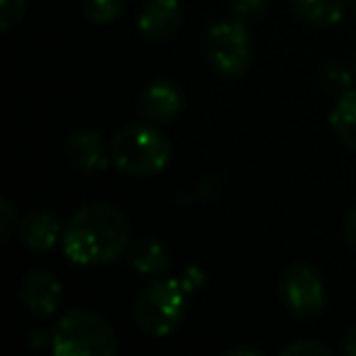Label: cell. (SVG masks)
I'll return each mask as SVG.
<instances>
[{
  "mask_svg": "<svg viewBox=\"0 0 356 356\" xmlns=\"http://www.w3.org/2000/svg\"><path fill=\"white\" fill-rule=\"evenodd\" d=\"M171 142L149 124H127L110 142L113 163L127 176H154L171 161Z\"/></svg>",
  "mask_w": 356,
  "mask_h": 356,
  "instance_id": "2",
  "label": "cell"
},
{
  "mask_svg": "<svg viewBox=\"0 0 356 356\" xmlns=\"http://www.w3.org/2000/svg\"><path fill=\"white\" fill-rule=\"evenodd\" d=\"M291 6L300 20L315 27H332L346 15V0H291Z\"/></svg>",
  "mask_w": 356,
  "mask_h": 356,
  "instance_id": "12",
  "label": "cell"
},
{
  "mask_svg": "<svg viewBox=\"0 0 356 356\" xmlns=\"http://www.w3.org/2000/svg\"><path fill=\"white\" fill-rule=\"evenodd\" d=\"M17 232H20V242L32 252H49L56 247L64 229L51 213H32L22 220Z\"/></svg>",
  "mask_w": 356,
  "mask_h": 356,
  "instance_id": "11",
  "label": "cell"
},
{
  "mask_svg": "<svg viewBox=\"0 0 356 356\" xmlns=\"http://www.w3.org/2000/svg\"><path fill=\"white\" fill-rule=\"evenodd\" d=\"M281 356H330V349L317 341H307V339H300V341H293L288 344L286 349L281 351Z\"/></svg>",
  "mask_w": 356,
  "mask_h": 356,
  "instance_id": "18",
  "label": "cell"
},
{
  "mask_svg": "<svg viewBox=\"0 0 356 356\" xmlns=\"http://www.w3.org/2000/svg\"><path fill=\"white\" fill-rule=\"evenodd\" d=\"M268 8V0H232V10L239 20H254Z\"/></svg>",
  "mask_w": 356,
  "mask_h": 356,
  "instance_id": "19",
  "label": "cell"
},
{
  "mask_svg": "<svg viewBox=\"0 0 356 356\" xmlns=\"http://www.w3.org/2000/svg\"><path fill=\"white\" fill-rule=\"evenodd\" d=\"M330 124L346 147L356 149V90H346L330 113Z\"/></svg>",
  "mask_w": 356,
  "mask_h": 356,
  "instance_id": "14",
  "label": "cell"
},
{
  "mask_svg": "<svg viewBox=\"0 0 356 356\" xmlns=\"http://www.w3.org/2000/svg\"><path fill=\"white\" fill-rule=\"evenodd\" d=\"M127 242V220L118 208L105 203H90L76 210L61 234L66 259L79 266H100L115 261L124 252Z\"/></svg>",
  "mask_w": 356,
  "mask_h": 356,
  "instance_id": "1",
  "label": "cell"
},
{
  "mask_svg": "<svg viewBox=\"0 0 356 356\" xmlns=\"http://www.w3.org/2000/svg\"><path fill=\"white\" fill-rule=\"evenodd\" d=\"M203 49L210 66L227 79H237L252 64L254 44L242 20H222L208 27Z\"/></svg>",
  "mask_w": 356,
  "mask_h": 356,
  "instance_id": "5",
  "label": "cell"
},
{
  "mask_svg": "<svg viewBox=\"0 0 356 356\" xmlns=\"http://www.w3.org/2000/svg\"><path fill=\"white\" fill-rule=\"evenodd\" d=\"M188 296L181 278H154L134 302V322L152 337H166L186 317Z\"/></svg>",
  "mask_w": 356,
  "mask_h": 356,
  "instance_id": "3",
  "label": "cell"
},
{
  "mask_svg": "<svg viewBox=\"0 0 356 356\" xmlns=\"http://www.w3.org/2000/svg\"><path fill=\"white\" fill-rule=\"evenodd\" d=\"M66 154L71 163L81 171H103L108 163H113V156L105 149V142L98 132H74L66 139Z\"/></svg>",
  "mask_w": 356,
  "mask_h": 356,
  "instance_id": "10",
  "label": "cell"
},
{
  "mask_svg": "<svg viewBox=\"0 0 356 356\" xmlns=\"http://www.w3.org/2000/svg\"><path fill=\"white\" fill-rule=\"evenodd\" d=\"M181 3L178 0H149L147 6L139 10L137 25L147 40L161 42L168 40L171 35H176V30L181 27Z\"/></svg>",
  "mask_w": 356,
  "mask_h": 356,
  "instance_id": "8",
  "label": "cell"
},
{
  "mask_svg": "<svg viewBox=\"0 0 356 356\" xmlns=\"http://www.w3.org/2000/svg\"><path fill=\"white\" fill-rule=\"evenodd\" d=\"M351 69H354V76H356V56H354V64H351Z\"/></svg>",
  "mask_w": 356,
  "mask_h": 356,
  "instance_id": "25",
  "label": "cell"
},
{
  "mask_svg": "<svg viewBox=\"0 0 356 356\" xmlns=\"http://www.w3.org/2000/svg\"><path fill=\"white\" fill-rule=\"evenodd\" d=\"M281 298L298 320H315L325 310V286L307 264H293L281 278Z\"/></svg>",
  "mask_w": 356,
  "mask_h": 356,
  "instance_id": "6",
  "label": "cell"
},
{
  "mask_svg": "<svg viewBox=\"0 0 356 356\" xmlns=\"http://www.w3.org/2000/svg\"><path fill=\"white\" fill-rule=\"evenodd\" d=\"M181 281H184V286H186V291H188V293L198 291V288H203V283H205L203 268H200V266H188L184 271V276H181Z\"/></svg>",
  "mask_w": 356,
  "mask_h": 356,
  "instance_id": "21",
  "label": "cell"
},
{
  "mask_svg": "<svg viewBox=\"0 0 356 356\" xmlns=\"http://www.w3.org/2000/svg\"><path fill=\"white\" fill-rule=\"evenodd\" d=\"M344 229H346V239H349V242L356 247V208L351 210L349 215H346V225H344Z\"/></svg>",
  "mask_w": 356,
  "mask_h": 356,
  "instance_id": "22",
  "label": "cell"
},
{
  "mask_svg": "<svg viewBox=\"0 0 356 356\" xmlns=\"http://www.w3.org/2000/svg\"><path fill=\"white\" fill-rule=\"evenodd\" d=\"M115 346L110 322L90 310L66 312L51 334V349L59 356H113Z\"/></svg>",
  "mask_w": 356,
  "mask_h": 356,
  "instance_id": "4",
  "label": "cell"
},
{
  "mask_svg": "<svg viewBox=\"0 0 356 356\" xmlns=\"http://www.w3.org/2000/svg\"><path fill=\"white\" fill-rule=\"evenodd\" d=\"M320 81L330 93H346L351 88V71L341 64H327L320 74Z\"/></svg>",
  "mask_w": 356,
  "mask_h": 356,
  "instance_id": "16",
  "label": "cell"
},
{
  "mask_svg": "<svg viewBox=\"0 0 356 356\" xmlns=\"http://www.w3.org/2000/svg\"><path fill=\"white\" fill-rule=\"evenodd\" d=\"M142 115L154 124L171 122L181 108H184V95L171 81H154L147 90L142 93Z\"/></svg>",
  "mask_w": 356,
  "mask_h": 356,
  "instance_id": "9",
  "label": "cell"
},
{
  "mask_svg": "<svg viewBox=\"0 0 356 356\" xmlns=\"http://www.w3.org/2000/svg\"><path fill=\"white\" fill-rule=\"evenodd\" d=\"M341 346H344V354L356 356V327H354V330L346 332V337H344V341H341Z\"/></svg>",
  "mask_w": 356,
  "mask_h": 356,
  "instance_id": "23",
  "label": "cell"
},
{
  "mask_svg": "<svg viewBox=\"0 0 356 356\" xmlns=\"http://www.w3.org/2000/svg\"><path fill=\"white\" fill-rule=\"evenodd\" d=\"M20 227V222H17V215H15V208H13V203L8 198L0 200V237L3 239H10L13 229Z\"/></svg>",
  "mask_w": 356,
  "mask_h": 356,
  "instance_id": "20",
  "label": "cell"
},
{
  "mask_svg": "<svg viewBox=\"0 0 356 356\" xmlns=\"http://www.w3.org/2000/svg\"><path fill=\"white\" fill-rule=\"evenodd\" d=\"M20 296L22 302L30 307V312L40 317H51L64 300V288L54 273L37 268V271L27 273V278L22 281Z\"/></svg>",
  "mask_w": 356,
  "mask_h": 356,
  "instance_id": "7",
  "label": "cell"
},
{
  "mask_svg": "<svg viewBox=\"0 0 356 356\" xmlns=\"http://www.w3.org/2000/svg\"><path fill=\"white\" fill-rule=\"evenodd\" d=\"M225 356H259V351L257 349H229V351H225Z\"/></svg>",
  "mask_w": 356,
  "mask_h": 356,
  "instance_id": "24",
  "label": "cell"
},
{
  "mask_svg": "<svg viewBox=\"0 0 356 356\" xmlns=\"http://www.w3.org/2000/svg\"><path fill=\"white\" fill-rule=\"evenodd\" d=\"M83 13L95 25H110L122 15V0H83Z\"/></svg>",
  "mask_w": 356,
  "mask_h": 356,
  "instance_id": "15",
  "label": "cell"
},
{
  "mask_svg": "<svg viewBox=\"0 0 356 356\" xmlns=\"http://www.w3.org/2000/svg\"><path fill=\"white\" fill-rule=\"evenodd\" d=\"M27 0H0V30L8 32L22 20Z\"/></svg>",
  "mask_w": 356,
  "mask_h": 356,
  "instance_id": "17",
  "label": "cell"
},
{
  "mask_svg": "<svg viewBox=\"0 0 356 356\" xmlns=\"http://www.w3.org/2000/svg\"><path fill=\"white\" fill-rule=\"evenodd\" d=\"M129 264L142 276H161L171 264L168 249L156 239H142L129 252Z\"/></svg>",
  "mask_w": 356,
  "mask_h": 356,
  "instance_id": "13",
  "label": "cell"
}]
</instances>
